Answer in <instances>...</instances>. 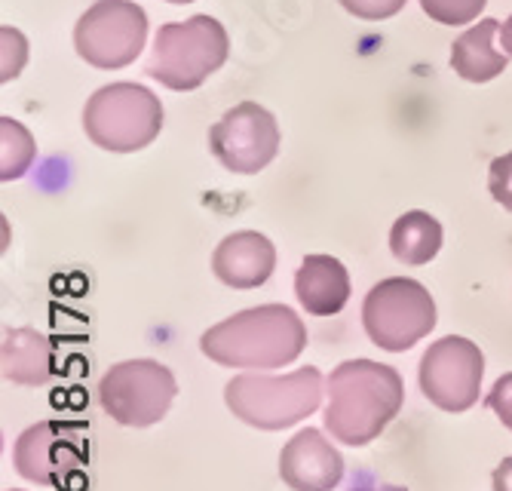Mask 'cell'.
I'll list each match as a JSON object with an SVG mask.
<instances>
[{
  "label": "cell",
  "mask_w": 512,
  "mask_h": 491,
  "mask_svg": "<svg viewBox=\"0 0 512 491\" xmlns=\"http://www.w3.org/2000/svg\"><path fill=\"white\" fill-rule=\"evenodd\" d=\"M408 0H341V7L347 13H353L356 19H365V22H384V19H393Z\"/></svg>",
  "instance_id": "cell-20"
},
{
  "label": "cell",
  "mask_w": 512,
  "mask_h": 491,
  "mask_svg": "<svg viewBox=\"0 0 512 491\" xmlns=\"http://www.w3.org/2000/svg\"><path fill=\"white\" fill-rule=\"evenodd\" d=\"M178 393L175 375L157 360H126L99 381L102 409L123 427L160 424Z\"/></svg>",
  "instance_id": "cell-8"
},
{
  "label": "cell",
  "mask_w": 512,
  "mask_h": 491,
  "mask_svg": "<svg viewBox=\"0 0 512 491\" xmlns=\"http://www.w3.org/2000/svg\"><path fill=\"white\" fill-rule=\"evenodd\" d=\"M0 129H4V169H0V175L10 182V178H19L28 172L34 160V142L28 136V129L13 123L10 117L0 120Z\"/></svg>",
  "instance_id": "cell-18"
},
{
  "label": "cell",
  "mask_w": 512,
  "mask_h": 491,
  "mask_svg": "<svg viewBox=\"0 0 512 491\" xmlns=\"http://www.w3.org/2000/svg\"><path fill=\"white\" fill-rule=\"evenodd\" d=\"M4 378L22 387H40L53 378V344L34 329H7L0 344Z\"/></svg>",
  "instance_id": "cell-15"
},
{
  "label": "cell",
  "mask_w": 512,
  "mask_h": 491,
  "mask_svg": "<svg viewBox=\"0 0 512 491\" xmlns=\"http://www.w3.org/2000/svg\"><path fill=\"white\" fill-rule=\"evenodd\" d=\"M488 191H491V197H494L503 209L512 212V151L503 154V157H497V160L491 163V172H488Z\"/></svg>",
  "instance_id": "cell-21"
},
{
  "label": "cell",
  "mask_w": 512,
  "mask_h": 491,
  "mask_svg": "<svg viewBox=\"0 0 512 491\" xmlns=\"http://www.w3.org/2000/svg\"><path fill=\"white\" fill-rule=\"evenodd\" d=\"M488 0H421V7L439 25H467L482 16Z\"/></svg>",
  "instance_id": "cell-19"
},
{
  "label": "cell",
  "mask_w": 512,
  "mask_h": 491,
  "mask_svg": "<svg viewBox=\"0 0 512 491\" xmlns=\"http://www.w3.org/2000/svg\"><path fill=\"white\" fill-rule=\"evenodd\" d=\"M485 406L503 421V427L512 430V372L494 381L491 393L485 396Z\"/></svg>",
  "instance_id": "cell-22"
},
{
  "label": "cell",
  "mask_w": 512,
  "mask_h": 491,
  "mask_svg": "<svg viewBox=\"0 0 512 491\" xmlns=\"http://www.w3.org/2000/svg\"><path fill=\"white\" fill-rule=\"evenodd\" d=\"M295 295L313 317H335L350 301V274L332 255H307L295 274Z\"/></svg>",
  "instance_id": "cell-14"
},
{
  "label": "cell",
  "mask_w": 512,
  "mask_h": 491,
  "mask_svg": "<svg viewBox=\"0 0 512 491\" xmlns=\"http://www.w3.org/2000/svg\"><path fill=\"white\" fill-rule=\"evenodd\" d=\"M83 129L102 151L132 154L148 148L163 129V105L138 83H111L83 108Z\"/></svg>",
  "instance_id": "cell-5"
},
{
  "label": "cell",
  "mask_w": 512,
  "mask_h": 491,
  "mask_svg": "<svg viewBox=\"0 0 512 491\" xmlns=\"http://www.w3.org/2000/svg\"><path fill=\"white\" fill-rule=\"evenodd\" d=\"M209 148L224 169L255 175L279 151L276 117L258 102H240L209 129Z\"/></svg>",
  "instance_id": "cell-11"
},
{
  "label": "cell",
  "mask_w": 512,
  "mask_h": 491,
  "mask_svg": "<svg viewBox=\"0 0 512 491\" xmlns=\"http://www.w3.org/2000/svg\"><path fill=\"white\" fill-rule=\"evenodd\" d=\"M362 326L378 347L402 353L436 329V301L417 280H381L365 295Z\"/></svg>",
  "instance_id": "cell-6"
},
{
  "label": "cell",
  "mask_w": 512,
  "mask_h": 491,
  "mask_svg": "<svg viewBox=\"0 0 512 491\" xmlns=\"http://www.w3.org/2000/svg\"><path fill=\"white\" fill-rule=\"evenodd\" d=\"M145 37L148 13L142 7L132 0H99L80 16L74 28V47L86 65L114 71L138 59Z\"/></svg>",
  "instance_id": "cell-7"
},
{
  "label": "cell",
  "mask_w": 512,
  "mask_h": 491,
  "mask_svg": "<svg viewBox=\"0 0 512 491\" xmlns=\"http://www.w3.org/2000/svg\"><path fill=\"white\" fill-rule=\"evenodd\" d=\"M497 19H482L476 28L460 34L451 47V68L470 83H488L509 68V53L497 47Z\"/></svg>",
  "instance_id": "cell-16"
},
{
  "label": "cell",
  "mask_w": 512,
  "mask_h": 491,
  "mask_svg": "<svg viewBox=\"0 0 512 491\" xmlns=\"http://www.w3.org/2000/svg\"><path fill=\"white\" fill-rule=\"evenodd\" d=\"M10 491H16V488H10Z\"/></svg>",
  "instance_id": "cell-27"
},
{
  "label": "cell",
  "mask_w": 512,
  "mask_h": 491,
  "mask_svg": "<svg viewBox=\"0 0 512 491\" xmlns=\"http://www.w3.org/2000/svg\"><path fill=\"white\" fill-rule=\"evenodd\" d=\"M307 347V329L286 304H261L240 310L200 338V350L227 369H283Z\"/></svg>",
  "instance_id": "cell-2"
},
{
  "label": "cell",
  "mask_w": 512,
  "mask_h": 491,
  "mask_svg": "<svg viewBox=\"0 0 512 491\" xmlns=\"http://www.w3.org/2000/svg\"><path fill=\"white\" fill-rule=\"evenodd\" d=\"M350 491H408L402 485H353Z\"/></svg>",
  "instance_id": "cell-25"
},
{
  "label": "cell",
  "mask_w": 512,
  "mask_h": 491,
  "mask_svg": "<svg viewBox=\"0 0 512 491\" xmlns=\"http://www.w3.org/2000/svg\"><path fill=\"white\" fill-rule=\"evenodd\" d=\"M227 53L230 40L224 25L212 16H194L157 31L145 71L175 93H191L227 62Z\"/></svg>",
  "instance_id": "cell-4"
},
{
  "label": "cell",
  "mask_w": 512,
  "mask_h": 491,
  "mask_svg": "<svg viewBox=\"0 0 512 491\" xmlns=\"http://www.w3.org/2000/svg\"><path fill=\"white\" fill-rule=\"evenodd\" d=\"M500 43H503V50L512 56V16L503 22V28H500Z\"/></svg>",
  "instance_id": "cell-24"
},
{
  "label": "cell",
  "mask_w": 512,
  "mask_h": 491,
  "mask_svg": "<svg viewBox=\"0 0 512 491\" xmlns=\"http://www.w3.org/2000/svg\"><path fill=\"white\" fill-rule=\"evenodd\" d=\"M169 4H194V0H169Z\"/></svg>",
  "instance_id": "cell-26"
},
{
  "label": "cell",
  "mask_w": 512,
  "mask_h": 491,
  "mask_svg": "<svg viewBox=\"0 0 512 491\" xmlns=\"http://www.w3.org/2000/svg\"><path fill=\"white\" fill-rule=\"evenodd\" d=\"M494 491H512V458H503L494 470Z\"/></svg>",
  "instance_id": "cell-23"
},
{
  "label": "cell",
  "mask_w": 512,
  "mask_h": 491,
  "mask_svg": "<svg viewBox=\"0 0 512 491\" xmlns=\"http://www.w3.org/2000/svg\"><path fill=\"white\" fill-rule=\"evenodd\" d=\"M86 427L77 421H37L13 449L19 476L37 485H65L89 461Z\"/></svg>",
  "instance_id": "cell-10"
},
{
  "label": "cell",
  "mask_w": 512,
  "mask_h": 491,
  "mask_svg": "<svg viewBox=\"0 0 512 491\" xmlns=\"http://www.w3.org/2000/svg\"><path fill=\"white\" fill-rule=\"evenodd\" d=\"M279 476L292 491H332L344 479V458L319 430L307 427L283 445Z\"/></svg>",
  "instance_id": "cell-12"
},
{
  "label": "cell",
  "mask_w": 512,
  "mask_h": 491,
  "mask_svg": "<svg viewBox=\"0 0 512 491\" xmlns=\"http://www.w3.org/2000/svg\"><path fill=\"white\" fill-rule=\"evenodd\" d=\"M325 430L341 445L375 442L402 412L405 384L393 366L375 360H347L329 375Z\"/></svg>",
  "instance_id": "cell-1"
},
{
  "label": "cell",
  "mask_w": 512,
  "mask_h": 491,
  "mask_svg": "<svg viewBox=\"0 0 512 491\" xmlns=\"http://www.w3.org/2000/svg\"><path fill=\"white\" fill-rule=\"evenodd\" d=\"M390 249L402 264H430L442 249V225L430 212H405L390 231Z\"/></svg>",
  "instance_id": "cell-17"
},
{
  "label": "cell",
  "mask_w": 512,
  "mask_h": 491,
  "mask_svg": "<svg viewBox=\"0 0 512 491\" xmlns=\"http://www.w3.org/2000/svg\"><path fill=\"white\" fill-rule=\"evenodd\" d=\"M485 375L482 350L460 335L439 338L421 360V390L442 412H467L479 403Z\"/></svg>",
  "instance_id": "cell-9"
},
{
  "label": "cell",
  "mask_w": 512,
  "mask_h": 491,
  "mask_svg": "<svg viewBox=\"0 0 512 491\" xmlns=\"http://www.w3.org/2000/svg\"><path fill=\"white\" fill-rule=\"evenodd\" d=\"M273 267H276V249L258 231H240L224 237L212 255L215 277L230 289L264 286L273 274Z\"/></svg>",
  "instance_id": "cell-13"
},
{
  "label": "cell",
  "mask_w": 512,
  "mask_h": 491,
  "mask_svg": "<svg viewBox=\"0 0 512 491\" xmlns=\"http://www.w3.org/2000/svg\"><path fill=\"white\" fill-rule=\"evenodd\" d=\"M325 384L329 381H322V372L316 366H304L289 375L246 372L227 381L224 403L249 427L283 430L319 409Z\"/></svg>",
  "instance_id": "cell-3"
}]
</instances>
